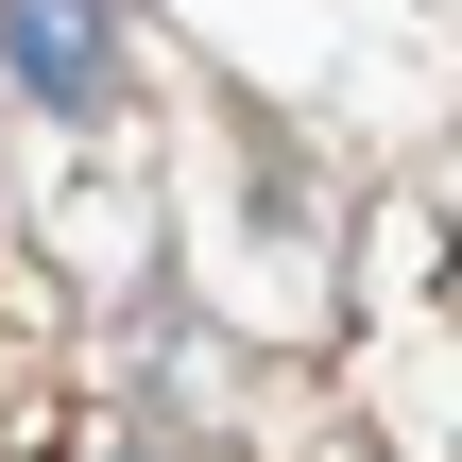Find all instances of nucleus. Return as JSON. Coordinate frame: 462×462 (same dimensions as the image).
Wrapping results in <instances>:
<instances>
[{
	"label": "nucleus",
	"instance_id": "f03ea898",
	"mask_svg": "<svg viewBox=\"0 0 462 462\" xmlns=\"http://www.w3.org/2000/svg\"><path fill=\"white\" fill-rule=\"evenodd\" d=\"M17 462H154L137 429H69V446H17Z\"/></svg>",
	"mask_w": 462,
	"mask_h": 462
},
{
	"label": "nucleus",
	"instance_id": "f257e3e1",
	"mask_svg": "<svg viewBox=\"0 0 462 462\" xmlns=\"http://www.w3.org/2000/svg\"><path fill=\"white\" fill-rule=\"evenodd\" d=\"M0 86L34 120H103L120 103V0H0Z\"/></svg>",
	"mask_w": 462,
	"mask_h": 462
}]
</instances>
